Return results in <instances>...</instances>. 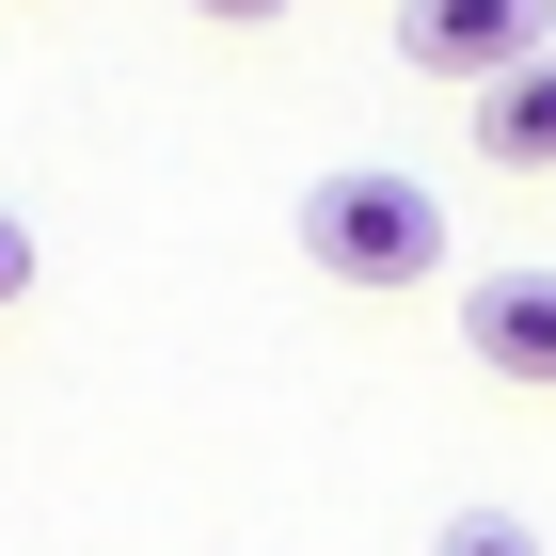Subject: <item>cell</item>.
<instances>
[{
    "label": "cell",
    "instance_id": "cell-1",
    "mask_svg": "<svg viewBox=\"0 0 556 556\" xmlns=\"http://www.w3.org/2000/svg\"><path fill=\"white\" fill-rule=\"evenodd\" d=\"M302 255L334 270V287H429V270H445V191H414V175H382V160H350V175L302 191Z\"/></svg>",
    "mask_w": 556,
    "mask_h": 556
},
{
    "label": "cell",
    "instance_id": "cell-2",
    "mask_svg": "<svg viewBox=\"0 0 556 556\" xmlns=\"http://www.w3.org/2000/svg\"><path fill=\"white\" fill-rule=\"evenodd\" d=\"M556 48V0H397V64L414 80H509V64H541Z\"/></svg>",
    "mask_w": 556,
    "mask_h": 556
},
{
    "label": "cell",
    "instance_id": "cell-3",
    "mask_svg": "<svg viewBox=\"0 0 556 556\" xmlns=\"http://www.w3.org/2000/svg\"><path fill=\"white\" fill-rule=\"evenodd\" d=\"M462 350H477V382L556 397V270H477L462 287Z\"/></svg>",
    "mask_w": 556,
    "mask_h": 556
},
{
    "label": "cell",
    "instance_id": "cell-4",
    "mask_svg": "<svg viewBox=\"0 0 556 556\" xmlns=\"http://www.w3.org/2000/svg\"><path fill=\"white\" fill-rule=\"evenodd\" d=\"M477 160L493 175H556V48L509 64V80H477Z\"/></svg>",
    "mask_w": 556,
    "mask_h": 556
},
{
    "label": "cell",
    "instance_id": "cell-5",
    "mask_svg": "<svg viewBox=\"0 0 556 556\" xmlns=\"http://www.w3.org/2000/svg\"><path fill=\"white\" fill-rule=\"evenodd\" d=\"M429 556H541V541H525L509 509H445V525H429Z\"/></svg>",
    "mask_w": 556,
    "mask_h": 556
},
{
    "label": "cell",
    "instance_id": "cell-6",
    "mask_svg": "<svg viewBox=\"0 0 556 556\" xmlns=\"http://www.w3.org/2000/svg\"><path fill=\"white\" fill-rule=\"evenodd\" d=\"M0 302H33V223L0 207Z\"/></svg>",
    "mask_w": 556,
    "mask_h": 556
},
{
    "label": "cell",
    "instance_id": "cell-7",
    "mask_svg": "<svg viewBox=\"0 0 556 556\" xmlns=\"http://www.w3.org/2000/svg\"><path fill=\"white\" fill-rule=\"evenodd\" d=\"M191 16H207V33H270L287 0H191Z\"/></svg>",
    "mask_w": 556,
    "mask_h": 556
}]
</instances>
